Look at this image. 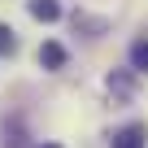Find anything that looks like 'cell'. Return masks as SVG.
I'll return each mask as SVG.
<instances>
[{
  "label": "cell",
  "instance_id": "cell-1",
  "mask_svg": "<svg viewBox=\"0 0 148 148\" xmlns=\"http://www.w3.org/2000/svg\"><path fill=\"white\" fill-rule=\"evenodd\" d=\"M144 135H148V126L144 122H131L126 131L113 135V148H144Z\"/></svg>",
  "mask_w": 148,
  "mask_h": 148
},
{
  "label": "cell",
  "instance_id": "cell-6",
  "mask_svg": "<svg viewBox=\"0 0 148 148\" xmlns=\"http://www.w3.org/2000/svg\"><path fill=\"white\" fill-rule=\"evenodd\" d=\"M5 48H13V31H9V26H0V52H5Z\"/></svg>",
  "mask_w": 148,
  "mask_h": 148
},
{
  "label": "cell",
  "instance_id": "cell-3",
  "mask_svg": "<svg viewBox=\"0 0 148 148\" xmlns=\"http://www.w3.org/2000/svg\"><path fill=\"white\" fill-rule=\"evenodd\" d=\"M31 18L35 22H57L61 18V5H57V0H31Z\"/></svg>",
  "mask_w": 148,
  "mask_h": 148
},
{
  "label": "cell",
  "instance_id": "cell-2",
  "mask_svg": "<svg viewBox=\"0 0 148 148\" xmlns=\"http://www.w3.org/2000/svg\"><path fill=\"white\" fill-rule=\"evenodd\" d=\"M39 65H44V70H61V65H65V48L48 39V44L39 48Z\"/></svg>",
  "mask_w": 148,
  "mask_h": 148
},
{
  "label": "cell",
  "instance_id": "cell-4",
  "mask_svg": "<svg viewBox=\"0 0 148 148\" xmlns=\"http://www.w3.org/2000/svg\"><path fill=\"white\" fill-rule=\"evenodd\" d=\"M131 65L135 70H148V39H135L131 44Z\"/></svg>",
  "mask_w": 148,
  "mask_h": 148
},
{
  "label": "cell",
  "instance_id": "cell-5",
  "mask_svg": "<svg viewBox=\"0 0 148 148\" xmlns=\"http://www.w3.org/2000/svg\"><path fill=\"white\" fill-rule=\"evenodd\" d=\"M109 92L113 96H131V79L126 74H109Z\"/></svg>",
  "mask_w": 148,
  "mask_h": 148
},
{
  "label": "cell",
  "instance_id": "cell-7",
  "mask_svg": "<svg viewBox=\"0 0 148 148\" xmlns=\"http://www.w3.org/2000/svg\"><path fill=\"white\" fill-rule=\"evenodd\" d=\"M39 148H61V144H39Z\"/></svg>",
  "mask_w": 148,
  "mask_h": 148
}]
</instances>
